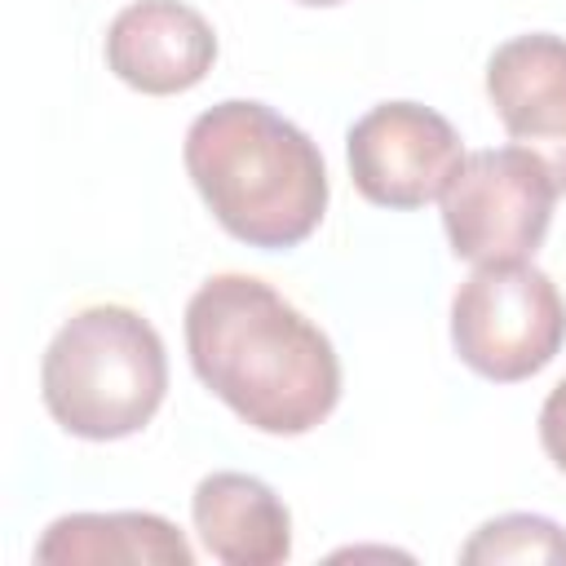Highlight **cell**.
Listing matches in <instances>:
<instances>
[{"label":"cell","instance_id":"5","mask_svg":"<svg viewBox=\"0 0 566 566\" xmlns=\"http://www.w3.org/2000/svg\"><path fill=\"white\" fill-rule=\"evenodd\" d=\"M553 203V168L526 146H495L460 159L442 190V226L460 261H531L548 234Z\"/></svg>","mask_w":566,"mask_h":566},{"label":"cell","instance_id":"13","mask_svg":"<svg viewBox=\"0 0 566 566\" xmlns=\"http://www.w3.org/2000/svg\"><path fill=\"white\" fill-rule=\"evenodd\" d=\"M296 4H314V9H327V4H340V0H296Z\"/></svg>","mask_w":566,"mask_h":566},{"label":"cell","instance_id":"6","mask_svg":"<svg viewBox=\"0 0 566 566\" xmlns=\"http://www.w3.org/2000/svg\"><path fill=\"white\" fill-rule=\"evenodd\" d=\"M345 155L358 195L398 212L442 199L464 159L451 119L420 102H380L358 115L345 133Z\"/></svg>","mask_w":566,"mask_h":566},{"label":"cell","instance_id":"1","mask_svg":"<svg viewBox=\"0 0 566 566\" xmlns=\"http://www.w3.org/2000/svg\"><path fill=\"white\" fill-rule=\"evenodd\" d=\"M195 376L252 429L296 438L340 402V358L318 323L256 274H212L186 305Z\"/></svg>","mask_w":566,"mask_h":566},{"label":"cell","instance_id":"2","mask_svg":"<svg viewBox=\"0 0 566 566\" xmlns=\"http://www.w3.org/2000/svg\"><path fill=\"white\" fill-rule=\"evenodd\" d=\"M181 159L208 212L248 248H296L327 212L323 150L265 102L230 97L195 115Z\"/></svg>","mask_w":566,"mask_h":566},{"label":"cell","instance_id":"8","mask_svg":"<svg viewBox=\"0 0 566 566\" xmlns=\"http://www.w3.org/2000/svg\"><path fill=\"white\" fill-rule=\"evenodd\" d=\"M486 97L509 137L535 150L566 190V40L548 31L504 40L486 62Z\"/></svg>","mask_w":566,"mask_h":566},{"label":"cell","instance_id":"11","mask_svg":"<svg viewBox=\"0 0 566 566\" xmlns=\"http://www.w3.org/2000/svg\"><path fill=\"white\" fill-rule=\"evenodd\" d=\"M460 562H566V531L539 513H504L473 531Z\"/></svg>","mask_w":566,"mask_h":566},{"label":"cell","instance_id":"10","mask_svg":"<svg viewBox=\"0 0 566 566\" xmlns=\"http://www.w3.org/2000/svg\"><path fill=\"white\" fill-rule=\"evenodd\" d=\"M35 562L62 566H106V562H146V566H195L186 535L159 513H66L44 526Z\"/></svg>","mask_w":566,"mask_h":566},{"label":"cell","instance_id":"7","mask_svg":"<svg viewBox=\"0 0 566 566\" xmlns=\"http://www.w3.org/2000/svg\"><path fill=\"white\" fill-rule=\"evenodd\" d=\"M217 62V35L186 0H133L106 27V66L146 97L195 88Z\"/></svg>","mask_w":566,"mask_h":566},{"label":"cell","instance_id":"3","mask_svg":"<svg viewBox=\"0 0 566 566\" xmlns=\"http://www.w3.org/2000/svg\"><path fill=\"white\" fill-rule=\"evenodd\" d=\"M168 394V354L133 305H84L44 349L40 398L49 416L88 442H115L150 424Z\"/></svg>","mask_w":566,"mask_h":566},{"label":"cell","instance_id":"4","mask_svg":"<svg viewBox=\"0 0 566 566\" xmlns=\"http://www.w3.org/2000/svg\"><path fill=\"white\" fill-rule=\"evenodd\" d=\"M451 345L482 380H526L566 345V301L531 261L478 265L451 296Z\"/></svg>","mask_w":566,"mask_h":566},{"label":"cell","instance_id":"9","mask_svg":"<svg viewBox=\"0 0 566 566\" xmlns=\"http://www.w3.org/2000/svg\"><path fill=\"white\" fill-rule=\"evenodd\" d=\"M190 517L203 548L226 566H279L292 557V513L252 473L217 469L199 478Z\"/></svg>","mask_w":566,"mask_h":566},{"label":"cell","instance_id":"12","mask_svg":"<svg viewBox=\"0 0 566 566\" xmlns=\"http://www.w3.org/2000/svg\"><path fill=\"white\" fill-rule=\"evenodd\" d=\"M539 447L566 473V380H557L539 407Z\"/></svg>","mask_w":566,"mask_h":566}]
</instances>
